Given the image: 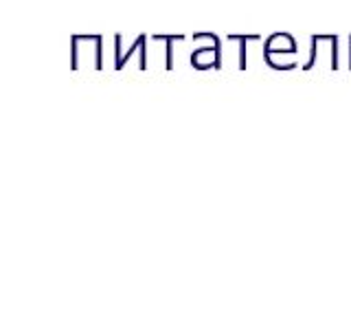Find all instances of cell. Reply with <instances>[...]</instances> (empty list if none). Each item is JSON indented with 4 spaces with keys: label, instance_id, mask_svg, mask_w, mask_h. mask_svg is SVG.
<instances>
[{
    "label": "cell",
    "instance_id": "1",
    "mask_svg": "<svg viewBox=\"0 0 351 329\" xmlns=\"http://www.w3.org/2000/svg\"><path fill=\"white\" fill-rule=\"evenodd\" d=\"M193 40H211V47L197 49L191 53V66L197 71L222 69V42L217 40L215 33H193Z\"/></svg>",
    "mask_w": 351,
    "mask_h": 329
},
{
    "label": "cell",
    "instance_id": "2",
    "mask_svg": "<svg viewBox=\"0 0 351 329\" xmlns=\"http://www.w3.org/2000/svg\"><path fill=\"white\" fill-rule=\"evenodd\" d=\"M145 44H147V38L145 36H138L136 38V42H134V47H132L125 55L123 53H121V51H117V60H114V69L117 71H121V69H123V66L128 64V60L132 58V55H134L136 51H143V49H145Z\"/></svg>",
    "mask_w": 351,
    "mask_h": 329
},
{
    "label": "cell",
    "instance_id": "3",
    "mask_svg": "<svg viewBox=\"0 0 351 329\" xmlns=\"http://www.w3.org/2000/svg\"><path fill=\"white\" fill-rule=\"evenodd\" d=\"M226 40L239 42V69L246 71V42L248 40H261V36H235V33H228Z\"/></svg>",
    "mask_w": 351,
    "mask_h": 329
},
{
    "label": "cell",
    "instance_id": "4",
    "mask_svg": "<svg viewBox=\"0 0 351 329\" xmlns=\"http://www.w3.org/2000/svg\"><path fill=\"white\" fill-rule=\"evenodd\" d=\"M154 40H165L167 42V62H165V66H167V71H171L173 69V42H180V40H184V36H160V33H156L154 36Z\"/></svg>",
    "mask_w": 351,
    "mask_h": 329
}]
</instances>
